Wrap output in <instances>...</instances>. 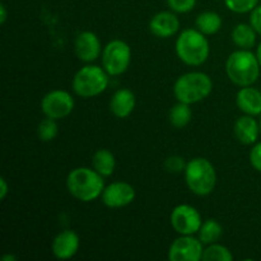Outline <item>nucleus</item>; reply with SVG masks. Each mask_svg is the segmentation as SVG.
I'll use <instances>...</instances> for the list:
<instances>
[{
  "mask_svg": "<svg viewBox=\"0 0 261 261\" xmlns=\"http://www.w3.org/2000/svg\"><path fill=\"white\" fill-rule=\"evenodd\" d=\"M256 56H257V60H259V63H260V66H261V41H260V43L259 45H257V47H256Z\"/></svg>",
  "mask_w": 261,
  "mask_h": 261,
  "instance_id": "473e14b6",
  "label": "nucleus"
},
{
  "mask_svg": "<svg viewBox=\"0 0 261 261\" xmlns=\"http://www.w3.org/2000/svg\"><path fill=\"white\" fill-rule=\"evenodd\" d=\"M249 160L252 168L261 173V142H256L252 145L251 150H250Z\"/></svg>",
  "mask_w": 261,
  "mask_h": 261,
  "instance_id": "cd10ccee",
  "label": "nucleus"
},
{
  "mask_svg": "<svg viewBox=\"0 0 261 261\" xmlns=\"http://www.w3.org/2000/svg\"><path fill=\"white\" fill-rule=\"evenodd\" d=\"M103 178L94 168L76 167L66 177V189L76 200L91 203L101 198L105 190Z\"/></svg>",
  "mask_w": 261,
  "mask_h": 261,
  "instance_id": "f257e3e1",
  "label": "nucleus"
},
{
  "mask_svg": "<svg viewBox=\"0 0 261 261\" xmlns=\"http://www.w3.org/2000/svg\"><path fill=\"white\" fill-rule=\"evenodd\" d=\"M191 105L184 103V102H177L172 109L170 110L168 114V120L170 124L176 129H182V127L188 126L189 122L193 119V110H191Z\"/></svg>",
  "mask_w": 261,
  "mask_h": 261,
  "instance_id": "412c9836",
  "label": "nucleus"
},
{
  "mask_svg": "<svg viewBox=\"0 0 261 261\" xmlns=\"http://www.w3.org/2000/svg\"><path fill=\"white\" fill-rule=\"evenodd\" d=\"M170 222L176 233L186 236V234L198 233L203 219L195 206L189 205V204H180L171 212Z\"/></svg>",
  "mask_w": 261,
  "mask_h": 261,
  "instance_id": "1a4fd4ad",
  "label": "nucleus"
},
{
  "mask_svg": "<svg viewBox=\"0 0 261 261\" xmlns=\"http://www.w3.org/2000/svg\"><path fill=\"white\" fill-rule=\"evenodd\" d=\"M92 167L103 177H110L116 167L114 153L109 149H98L92 157Z\"/></svg>",
  "mask_w": 261,
  "mask_h": 261,
  "instance_id": "6ab92c4d",
  "label": "nucleus"
},
{
  "mask_svg": "<svg viewBox=\"0 0 261 261\" xmlns=\"http://www.w3.org/2000/svg\"><path fill=\"white\" fill-rule=\"evenodd\" d=\"M175 48L177 58L189 66L203 65L211 54L209 41L198 28L184 30L176 40Z\"/></svg>",
  "mask_w": 261,
  "mask_h": 261,
  "instance_id": "7ed1b4c3",
  "label": "nucleus"
},
{
  "mask_svg": "<svg viewBox=\"0 0 261 261\" xmlns=\"http://www.w3.org/2000/svg\"><path fill=\"white\" fill-rule=\"evenodd\" d=\"M233 134L241 144L254 145L259 140L260 122L251 115H242L233 125Z\"/></svg>",
  "mask_w": 261,
  "mask_h": 261,
  "instance_id": "2eb2a0df",
  "label": "nucleus"
},
{
  "mask_svg": "<svg viewBox=\"0 0 261 261\" xmlns=\"http://www.w3.org/2000/svg\"><path fill=\"white\" fill-rule=\"evenodd\" d=\"M79 247H81V240L78 234L71 229H65L56 234L51 245L54 256L59 260H69L74 257Z\"/></svg>",
  "mask_w": 261,
  "mask_h": 261,
  "instance_id": "4468645a",
  "label": "nucleus"
},
{
  "mask_svg": "<svg viewBox=\"0 0 261 261\" xmlns=\"http://www.w3.org/2000/svg\"><path fill=\"white\" fill-rule=\"evenodd\" d=\"M227 9L237 14H245L254 10L259 5L260 0H223Z\"/></svg>",
  "mask_w": 261,
  "mask_h": 261,
  "instance_id": "393cba45",
  "label": "nucleus"
},
{
  "mask_svg": "<svg viewBox=\"0 0 261 261\" xmlns=\"http://www.w3.org/2000/svg\"><path fill=\"white\" fill-rule=\"evenodd\" d=\"M180 30V19L172 10L157 13L149 20V31L158 38H170Z\"/></svg>",
  "mask_w": 261,
  "mask_h": 261,
  "instance_id": "ddd939ff",
  "label": "nucleus"
},
{
  "mask_svg": "<svg viewBox=\"0 0 261 261\" xmlns=\"http://www.w3.org/2000/svg\"><path fill=\"white\" fill-rule=\"evenodd\" d=\"M132 63V48L125 41L112 40L102 51V66L110 76L124 74Z\"/></svg>",
  "mask_w": 261,
  "mask_h": 261,
  "instance_id": "0eeeda50",
  "label": "nucleus"
},
{
  "mask_svg": "<svg viewBox=\"0 0 261 261\" xmlns=\"http://www.w3.org/2000/svg\"><path fill=\"white\" fill-rule=\"evenodd\" d=\"M232 41L234 45L239 48H244V50H251L255 47L257 40L256 31L252 28V25L247 24V23H240L236 27L232 30L231 33Z\"/></svg>",
  "mask_w": 261,
  "mask_h": 261,
  "instance_id": "a211bd4d",
  "label": "nucleus"
},
{
  "mask_svg": "<svg viewBox=\"0 0 261 261\" xmlns=\"http://www.w3.org/2000/svg\"><path fill=\"white\" fill-rule=\"evenodd\" d=\"M110 83V74L103 66L89 65L79 69L74 75L71 87L76 96L82 98H92L99 96L107 89Z\"/></svg>",
  "mask_w": 261,
  "mask_h": 261,
  "instance_id": "423d86ee",
  "label": "nucleus"
},
{
  "mask_svg": "<svg viewBox=\"0 0 261 261\" xmlns=\"http://www.w3.org/2000/svg\"><path fill=\"white\" fill-rule=\"evenodd\" d=\"M74 105L73 96L68 91L53 89L41 99V111L45 117L60 120L73 112Z\"/></svg>",
  "mask_w": 261,
  "mask_h": 261,
  "instance_id": "6e6552de",
  "label": "nucleus"
},
{
  "mask_svg": "<svg viewBox=\"0 0 261 261\" xmlns=\"http://www.w3.org/2000/svg\"><path fill=\"white\" fill-rule=\"evenodd\" d=\"M74 51L76 58L84 63H93L102 55V43L98 36L91 31H83L74 41Z\"/></svg>",
  "mask_w": 261,
  "mask_h": 261,
  "instance_id": "f8f14e48",
  "label": "nucleus"
},
{
  "mask_svg": "<svg viewBox=\"0 0 261 261\" xmlns=\"http://www.w3.org/2000/svg\"><path fill=\"white\" fill-rule=\"evenodd\" d=\"M195 25L205 36L216 35L223 25V19L216 12H203L196 17Z\"/></svg>",
  "mask_w": 261,
  "mask_h": 261,
  "instance_id": "aec40b11",
  "label": "nucleus"
},
{
  "mask_svg": "<svg viewBox=\"0 0 261 261\" xmlns=\"http://www.w3.org/2000/svg\"><path fill=\"white\" fill-rule=\"evenodd\" d=\"M17 260V257L14 256V255H4V256H3V261H15Z\"/></svg>",
  "mask_w": 261,
  "mask_h": 261,
  "instance_id": "2f4dec72",
  "label": "nucleus"
},
{
  "mask_svg": "<svg viewBox=\"0 0 261 261\" xmlns=\"http://www.w3.org/2000/svg\"><path fill=\"white\" fill-rule=\"evenodd\" d=\"M259 122H260V133H261V115H260V121Z\"/></svg>",
  "mask_w": 261,
  "mask_h": 261,
  "instance_id": "72a5a7b5",
  "label": "nucleus"
},
{
  "mask_svg": "<svg viewBox=\"0 0 261 261\" xmlns=\"http://www.w3.org/2000/svg\"><path fill=\"white\" fill-rule=\"evenodd\" d=\"M236 105L245 115H261V92L252 86L241 87L236 94Z\"/></svg>",
  "mask_w": 261,
  "mask_h": 261,
  "instance_id": "f3484780",
  "label": "nucleus"
},
{
  "mask_svg": "<svg viewBox=\"0 0 261 261\" xmlns=\"http://www.w3.org/2000/svg\"><path fill=\"white\" fill-rule=\"evenodd\" d=\"M58 120L51 119V117H45L41 120L37 126V137L41 142H53L59 134V125Z\"/></svg>",
  "mask_w": 261,
  "mask_h": 261,
  "instance_id": "b1692460",
  "label": "nucleus"
},
{
  "mask_svg": "<svg viewBox=\"0 0 261 261\" xmlns=\"http://www.w3.org/2000/svg\"><path fill=\"white\" fill-rule=\"evenodd\" d=\"M222 234H223V228H222L221 223L218 221H216V219H206V221H203L200 229L198 232L199 240L203 242L204 246L216 244L221 239Z\"/></svg>",
  "mask_w": 261,
  "mask_h": 261,
  "instance_id": "4be33fe9",
  "label": "nucleus"
},
{
  "mask_svg": "<svg viewBox=\"0 0 261 261\" xmlns=\"http://www.w3.org/2000/svg\"><path fill=\"white\" fill-rule=\"evenodd\" d=\"M135 189L132 184L125 181H115L105 186L101 199L102 203L110 209H119L130 205L135 199Z\"/></svg>",
  "mask_w": 261,
  "mask_h": 261,
  "instance_id": "9b49d317",
  "label": "nucleus"
},
{
  "mask_svg": "<svg viewBox=\"0 0 261 261\" xmlns=\"http://www.w3.org/2000/svg\"><path fill=\"white\" fill-rule=\"evenodd\" d=\"M167 5L176 14H185L195 8L196 0H167Z\"/></svg>",
  "mask_w": 261,
  "mask_h": 261,
  "instance_id": "bb28decb",
  "label": "nucleus"
},
{
  "mask_svg": "<svg viewBox=\"0 0 261 261\" xmlns=\"http://www.w3.org/2000/svg\"><path fill=\"white\" fill-rule=\"evenodd\" d=\"M7 18H8V10L5 4H0V23L4 24L7 22Z\"/></svg>",
  "mask_w": 261,
  "mask_h": 261,
  "instance_id": "7c9ffc66",
  "label": "nucleus"
},
{
  "mask_svg": "<svg viewBox=\"0 0 261 261\" xmlns=\"http://www.w3.org/2000/svg\"><path fill=\"white\" fill-rule=\"evenodd\" d=\"M185 181L189 190L198 196L212 194L217 185V172L213 163L204 157H195L186 163Z\"/></svg>",
  "mask_w": 261,
  "mask_h": 261,
  "instance_id": "39448f33",
  "label": "nucleus"
},
{
  "mask_svg": "<svg viewBox=\"0 0 261 261\" xmlns=\"http://www.w3.org/2000/svg\"><path fill=\"white\" fill-rule=\"evenodd\" d=\"M213 91V81L203 71H190L176 79L173 94L178 102L194 105L204 101Z\"/></svg>",
  "mask_w": 261,
  "mask_h": 261,
  "instance_id": "20e7f679",
  "label": "nucleus"
},
{
  "mask_svg": "<svg viewBox=\"0 0 261 261\" xmlns=\"http://www.w3.org/2000/svg\"><path fill=\"white\" fill-rule=\"evenodd\" d=\"M8 193H9V186H8L7 180L4 177H2L0 178V199L4 200L7 198Z\"/></svg>",
  "mask_w": 261,
  "mask_h": 261,
  "instance_id": "c756f323",
  "label": "nucleus"
},
{
  "mask_svg": "<svg viewBox=\"0 0 261 261\" xmlns=\"http://www.w3.org/2000/svg\"><path fill=\"white\" fill-rule=\"evenodd\" d=\"M204 245L199 237L194 234H186L175 240L168 249V260L170 261H200L203 260Z\"/></svg>",
  "mask_w": 261,
  "mask_h": 261,
  "instance_id": "9d476101",
  "label": "nucleus"
},
{
  "mask_svg": "<svg viewBox=\"0 0 261 261\" xmlns=\"http://www.w3.org/2000/svg\"><path fill=\"white\" fill-rule=\"evenodd\" d=\"M186 163L188 162H185V160L180 155H170L163 162V167L170 173H180L185 171Z\"/></svg>",
  "mask_w": 261,
  "mask_h": 261,
  "instance_id": "a878e982",
  "label": "nucleus"
},
{
  "mask_svg": "<svg viewBox=\"0 0 261 261\" xmlns=\"http://www.w3.org/2000/svg\"><path fill=\"white\" fill-rule=\"evenodd\" d=\"M260 70L261 66L256 54L251 50L239 48L227 58V76L232 83L239 87H247L256 83L260 76Z\"/></svg>",
  "mask_w": 261,
  "mask_h": 261,
  "instance_id": "f03ea898",
  "label": "nucleus"
},
{
  "mask_svg": "<svg viewBox=\"0 0 261 261\" xmlns=\"http://www.w3.org/2000/svg\"><path fill=\"white\" fill-rule=\"evenodd\" d=\"M137 98L129 88H120L112 94L110 101V110L117 119H126L133 114Z\"/></svg>",
  "mask_w": 261,
  "mask_h": 261,
  "instance_id": "dca6fc26",
  "label": "nucleus"
},
{
  "mask_svg": "<svg viewBox=\"0 0 261 261\" xmlns=\"http://www.w3.org/2000/svg\"><path fill=\"white\" fill-rule=\"evenodd\" d=\"M204 261H232L233 255L231 250L221 244H212L204 249L203 254Z\"/></svg>",
  "mask_w": 261,
  "mask_h": 261,
  "instance_id": "5701e85b",
  "label": "nucleus"
},
{
  "mask_svg": "<svg viewBox=\"0 0 261 261\" xmlns=\"http://www.w3.org/2000/svg\"><path fill=\"white\" fill-rule=\"evenodd\" d=\"M250 24L256 31L257 35L261 36V5H257L254 10L250 12Z\"/></svg>",
  "mask_w": 261,
  "mask_h": 261,
  "instance_id": "c85d7f7f",
  "label": "nucleus"
}]
</instances>
